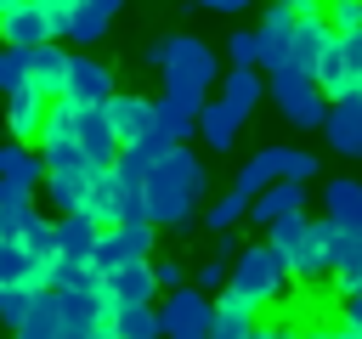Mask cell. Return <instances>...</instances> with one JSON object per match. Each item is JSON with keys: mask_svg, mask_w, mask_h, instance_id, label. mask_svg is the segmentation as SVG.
<instances>
[{"mask_svg": "<svg viewBox=\"0 0 362 339\" xmlns=\"http://www.w3.org/2000/svg\"><path fill=\"white\" fill-rule=\"evenodd\" d=\"M102 328H107L113 339H153V333H164L153 299H147V305H113V311H102Z\"/></svg>", "mask_w": 362, "mask_h": 339, "instance_id": "cell-21", "label": "cell"}, {"mask_svg": "<svg viewBox=\"0 0 362 339\" xmlns=\"http://www.w3.org/2000/svg\"><path fill=\"white\" fill-rule=\"evenodd\" d=\"M34 215V203H17V209H0V237H23V220Z\"/></svg>", "mask_w": 362, "mask_h": 339, "instance_id": "cell-42", "label": "cell"}, {"mask_svg": "<svg viewBox=\"0 0 362 339\" xmlns=\"http://www.w3.org/2000/svg\"><path fill=\"white\" fill-rule=\"evenodd\" d=\"M74 141H79V147H85L96 164H113L119 141H113V124H107V107H102V102L74 107Z\"/></svg>", "mask_w": 362, "mask_h": 339, "instance_id": "cell-15", "label": "cell"}, {"mask_svg": "<svg viewBox=\"0 0 362 339\" xmlns=\"http://www.w3.org/2000/svg\"><path fill=\"white\" fill-rule=\"evenodd\" d=\"M322 215L339 220V226H356L362 220V181H351V175L322 181Z\"/></svg>", "mask_w": 362, "mask_h": 339, "instance_id": "cell-23", "label": "cell"}, {"mask_svg": "<svg viewBox=\"0 0 362 339\" xmlns=\"http://www.w3.org/2000/svg\"><path fill=\"white\" fill-rule=\"evenodd\" d=\"M96 339H113V333H107V328H102V333H96Z\"/></svg>", "mask_w": 362, "mask_h": 339, "instance_id": "cell-50", "label": "cell"}, {"mask_svg": "<svg viewBox=\"0 0 362 339\" xmlns=\"http://www.w3.org/2000/svg\"><path fill=\"white\" fill-rule=\"evenodd\" d=\"M0 40H6V45H17V51H28V45L51 40V28H45V17L23 0V6H11V11L0 17Z\"/></svg>", "mask_w": 362, "mask_h": 339, "instance_id": "cell-24", "label": "cell"}, {"mask_svg": "<svg viewBox=\"0 0 362 339\" xmlns=\"http://www.w3.org/2000/svg\"><path fill=\"white\" fill-rule=\"evenodd\" d=\"M17 203H34V186H23V181H11V175H0V209H17Z\"/></svg>", "mask_w": 362, "mask_h": 339, "instance_id": "cell-41", "label": "cell"}, {"mask_svg": "<svg viewBox=\"0 0 362 339\" xmlns=\"http://www.w3.org/2000/svg\"><path fill=\"white\" fill-rule=\"evenodd\" d=\"M0 175H11V181H23V186L40 192V181H45L40 147H34V141H0Z\"/></svg>", "mask_w": 362, "mask_h": 339, "instance_id": "cell-25", "label": "cell"}, {"mask_svg": "<svg viewBox=\"0 0 362 339\" xmlns=\"http://www.w3.org/2000/svg\"><path fill=\"white\" fill-rule=\"evenodd\" d=\"M339 328L351 339H362V294H339Z\"/></svg>", "mask_w": 362, "mask_h": 339, "instance_id": "cell-39", "label": "cell"}, {"mask_svg": "<svg viewBox=\"0 0 362 339\" xmlns=\"http://www.w3.org/2000/svg\"><path fill=\"white\" fill-rule=\"evenodd\" d=\"M266 243L277 249V260H283V271L288 277H322L328 266H334V243H339V220H328V215H305V209H294V215H283V220H272L266 226Z\"/></svg>", "mask_w": 362, "mask_h": 339, "instance_id": "cell-2", "label": "cell"}, {"mask_svg": "<svg viewBox=\"0 0 362 339\" xmlns=\"http://www.w3.org/2000/svg\"><path fill=\"white\" fill-rule=\"evenodd\" d=\"M283 181H317V153L283 147Z\"/></svg>", "mask_w": 362, "mask_h": 339, "instance_id": "cell-36", "label": "cell"}, {"mask_svg": "<svg viewBox=\"0 0 362 339\" xmlns=\"http://www.w3.org/2000/svg\"><path fill=\"white\" fill-rule=\"evenodd\" d=\"M192 277H198V288H204V294H221V288H226V260H204Z\"/></svg>", "mask_w": 362, "mask_h": 339, "instance_id": "cell-40", "label": "cell"}, {"mask_svg": "<svg viewBox=\"0 0 362 339\" xmlns=\"http://www.w3.org/2000/svg\"><path fill=\"white\" fill-rule=\"evenodd\" d=\"M272 181H283V147H260V153L238 170V181H232V186H238L243 198H255V192H260V186H272Z\"/></svg>", "mask_w": 362, "mask_h": 339, "instance_id": "cell-27", "label": "cell"}, {"mask_svg": "<svg viewBox=\"0 0 362 339\" xmlns=\"http://www.w3.org/2000/svg\"><path fill=\"white\" fill-rule=\"evenodd\" d=\"M255 316H260V311H255L249 299H238L232 288H221V294H215V322H209V339H243V333L255 328Z\"/></svg>", "mask_w": 362, "mask_h": 339, "instance_id": "cell-22", "label": "cell"}, {"mask_svg": "<svg viewBox=\"0 0 362 339\" xmlns=\"http://www.w3.org/2000/svg\"><path fill=\"white\" fill-rule=\"evenodd\" d=\"M243 209H249V198L232 186L226 198H215V203L204 209V226H209V232H226V226H238V220H243Z\"/></svg>", "mask_w": 362, "mask_h": 339, "instance_id": "cell-31", "label": "cell"}, {"mask_svg": "<svg viewBox=\"0 0 362 339\" xmlns=\"http://www.w3.org/2000/svg\"><path fill=\"white\" fill-rule=\"evenodd\" d=\"M11 6H23V0H0V17H6V11H11Z\"/></svg>", "mask_w": 362, "mask_h": 339, "instance_id": "cell-49", "label": "cell"}, {"mask_svg": "<svg viewBox=\"0 0 362 339\" xmlns=\"http://www.w3.org/2000/svg\"><path fill=\"white\" fill-rule=\"evenodd\" d=\"M28 6H34L40 17H45L51 40H62V34H68V17H74V6H79V0H28Z\"/></svg>", "mask_w": 362, "mask_h": 339, "instance_id": "cell-35", "label": "cell"}, {"mask_svg": "<svg viewBox=\"0 0 362 339\" xmlns=\"http://www.w3.org/2000/svg\"><path fill=\"white\" fill-rule=\"evenodd\" d=\"M215 85H221V102H226L238 119H249V113L266 102V73H260L255 62H232V68H226Z\"/></svg>", "mask_w": 362, "mask_h": 339, "instance_id": "cell-12", "label": "cell"}, {"mask_svg": "<svg viewBox=\"0 0 362 339\" xmlns=\"http://www.w3.org/2000/svg\"><path fill=\"white\" fill-rule=\"evenodd\" d=\"M328 34H334V28H328L322 11H294V28H288V68H317Z\"/></svg>", "mask_w": 362, "mask_h": 339, "instance_id": "cell-17", "label": "cell"}, {"mask_svg": "<svg viewBox=\"0 0 362 339\" xmlns=\"http://www.w3.org/2000/svg\"><path fill=\"white\" fill-rule=\"evenodd\" d=\"M153 124L170 136V141H192L198 136V107L175 102V96H153Z\"/></svg>", "mask_w": 362, "mask_h": 339, "instance_id": "cell-26", "label": "cell"}, {"mask_svg": "<svg viewBox=\"0 0 362 339\" xmlns=\"http://www.w3.org/2000/svg\"><path fill=\"white\" fill-rule=\"evenodd\" d=\"M45 113H51V102L40 90H28V85L6 90V130H11V141H40Z\"/></svg>", "mask_w": 362, "mask_h": 339, "instance_id": "cell-14", "label": "cell"}, {"mask_svg": "<svg viewBox=\"0 0 362 339\" xmlns=\"http://www.w3.org/2000/svg\"><path fill=\"white\" fill-rule=\"evenodd\" d=\"M17 243H23L40 266H45V260L57 254V215H40V209H34V215L23 220V237H17Z\"/></svg>", "mask_w": 362, "mask_h": 339, "instance_id": "cell-29", "label": "cell"}, {"mask_svg": "<svg viewBox=\"0 0 362 339\" xmlns=\"http://www.w3.org/2000/svg\"><path fill=\"white\" fill-rule=\"evenodd\" d=\"M272 6H294V11H322V0H272Z\"/></svg>", "mask_w": 362, "mask_h": 339, "instance_id": "cell-46", "label": "cell"}, {"mask_svg": "<svg viewBox=\"0 0 362 339\" xmlns=\"http://www.w3.org/2000/svg\"><path fill=\"white\" fill-rule=\"evenodd\" d=\"M11 339H57V288L34 294V305L23 311V322L11 328Z\"/></svg>", "mask_w": 362, "mask_h": 339, "instance_id": "cell-28", "label": "cell"}, {"mask_svg": "<svg viewBox=\"0 0 362 339\" xmlns=\"http://www.w3.org/2000/svg\"><path fill=\"white\" fill-rule=\"evenodd\" d=\"M62 96H68L74 107H85V102H107V96H113V68H107V62H96L90 51H74V56H68Z\"/></svg>", "mask_w": 362, "mask_h": 339, "instance_id": "cell-10", "label": "cell"}, {"mask_svg": "<svg viewBox=\"0 0 362 339\" xmlns=\"http://www.w3.org/2000/svg\"><path fill=\"white\" fill-rule=\"evenodd\" d=\"M317 130H322L328 153H339V158H362V90L328 102V113H322Z\"/></svg>", "mask_w": 362, "mask_h": 339, "instance_id": "cell-9", "label": "cell"}, {"mask_svg": "<svg viewBox=\"0 0 362 339\" xmlns=\"http://www.w3.org/2000/svg\"><path fill=\"white\" fill-rule=\"evenodd\" d=\"M243 243H238V226H226V232H215V260H232Z\"/></svg>", "mask_w": 362, "mask_h": 339, "instance_id": "cell-43", "label": "cell"}, {"mask_svg": "<svg viewBox=\"0 0 362 339\" xmlns=\"http://www.w3.org/2000/svg\"><path fill=\"white\" fill-rule=\"evenodd\" d=\"M238 124H243V119H238L221 96H209V102L198 107V136L209 141V153H232V147H238Z\"/></svg>", "mask_w": 362, "mask_h": 339, "instance_id": "cell-19", "label": "cell"}, {"mask_svg": "<svg viewBox=\"0 0 362 339\" xmlns=\"http://www.w3.org/2000/svg\"><path fill=\"white\" fill-rule=\"evenodd\" d=\"M153 294H158L153 260H119V266L102 271V282H96V305H102V311H113V305H147Z\"/></svg>", "mask_w": 362, "mask_h": 339, "instance_id": "cell-8", "label": "cell"}, {"mask_svg": "<svg viewBox=\"0 0 362 339\" xmlns=\"http://www.w3.org/2000/svg\"><path fill=\"white\" fill-rule=\"evenodd\" d=\"M158 79H164V96H175L187 107H204L209 90H215V79H221V62H215V51L198 34H164Z\"/></svg>", "mask_w": 362, "mask_h": 339, "instance_id": "cell-3", "label": "cell"}, {"mask_svg": "<svg viewBox=\"0 0 362 339\" xmlns=\"http://www.w3.org/2000/svg\"><path fill=\"white\" fill-rule=\"evenodd\" d=\"M209 175L198 164V153L187 141H170L164 158L147 170L141 181V203H147V220L153 226H170V232H192V215H198V198H204Z\"/></svg>", "mask_w": 362, "mask_h": 339, "instance_id": "cell-1", "label": "cell"}, {"mask_svg": "<svg viewBox=\"0 0 362 339\" xmlns=\"http://www.w3.org/2000/svg\"><path fill=\"white\" fill-rule=\"evenodd\" d=\"M153 237H158L153 220H113V226H102L96 232V249H90V271L102 277L119 260H153Z\"/></svg>", "mask_w": 362, "mask_h": 339, "instance_id": "cell-7", "label": "cell"}, {"mask_svg": "<svg viewBox=\"0 0 362 339\" xmlns=\"http://www.w3.org/2000/svg\"><path fill=\"white\" fill-rule=\"evenodd\" d=\"M277 333H283V328H260V322H255V328H249L243 339H277Z\"/></svg>", "mask_w": 362, "mask_h": 339, "instance_id": "cell-47", "label": "cell"}, {"mask_svg": "<svg viewBox=\"0 0 362 339\" xmlns=\"http://www.w3.org/2000/svg\"><path fill=\"white\" fill-rule=\"evenodd\" d=\"M102 107H107V124H113V141L119 147L136 141L141 130H153V96H141V90H113Z\"/></svg>", "mask_w": 362, "mask_h": 339, "instance_id": "cell-13", "label": "cell"}, {"mask_svg": "<svg viewBox=\"0 0 362 339\" xmlns=\"http://www.w3.org/2000/svg\"><path fill=\"white\" fill-rule=\"evenodd\" d=\"M226 56H232V62H260V34H255V28H232Z\"/></svg>", "mask_w": 362, "mask_h": 339, "instance_id": "cell-37", "label": "cell"}, {"mask_svg": "<svg viewBox=\"0 0 362 339\" xmlns=\"http://www.w3.org/2000/svg\"><path fill=\"white\" fill-rule=\"evenodd\" d=\"M209 322H215V294H204L198 282L170 288L164 305H158V328H164V339H209Z\"/></svg>", "mask_w": 362, "mask_h": 339, "instance_id": "cell-6", "label": "cell"}, {"mask_svg": "<svg viewBox=\"0 0 362 339\" xmlns=\"http://www.w3.org/2000/svg\"><path fill=\"white\" fill-rule=\"evenodd\" d=\"M226 288H232L238 299H249L255 311H266V305L288 288V271H283V260H277L272 243H243V249L226 260Z\"/></svg>", "mask_w": 362, "mask_h": 339, "instance_id": "cell-4", "label": "cell"}, {"mask_svg": "<svg viewBox=\"0 0 362 339\" xmlns=\"http://www.w3.org/2000/svg\"><path fill=\"white\" fill-rule=\"evenodd\" d=\"M192 6H204V11H221V17H232V11H243L249 0H192Z\"/></svg>", "mask_w": 362, "mask_h": 339, "instance_id": "cell-44", "label": "cell"}, {"mask_svg": "<svg viewBox=\"0 0 362 339\" xmlns=\"http://www.w3.org/2000/svg\"><path fill=\"white\" fill-rule=\"evenodd\" d=\"M277 339H328V328H305V333H277Z\"/></svg>", "mask_w": 362, "mask_h": 339, "instance_id": "cell-48", "label": "cell"}, {"mask_svg": "<svg viewBox=\"0 0 362 339\" xmlns=\"http://www.w3.org/2000/svg\"><path fill=\"white\" fill-rule=\"evenodd\" d=\"M17 282H23V288H51V282H45V266H40L17 237H0V288H17Z\"/></svg>", "mask_w": 362, "mask_h": 339, "instance_id": "cell-18", "label": "cell"}, {"mask_svg": "<svg viewBox=\"0 0 362 339\" xmlns=\"http://www.w3.org/2000/svg\"><path fill=\"white\" fill-rule=\"evenodd\" d=\"M23 56H28V90H40L45 102H57L62 96V79H68V51L57 40H40Z\"/></svg>", "mask_w": 362, "mask_h": 339, "instance_id": "cell-11", "label": "cell"}, {"mask_svg": "<svg viewBox=\"0 0 362 339\" xmlns=\"http://www.w3.org/2000/svg\"><path fill=\"white\" fill-rule=\"evenodd\" d=\"M34 294H40V288H23V282H17V288H0V322H6V328H17V322H23V311L34 305Z\"/></svg>", "mask_w": 362, "mask_h": 339, "instance_id": "cell-34", "label": "cell"}, {"mask_svg": "<svg viewBox=\"0 0 362 339\" xmlns=\"http://www.w3.org/2000/svg\"><path fill=\"white\" fill-rule=\"evenodd\" d=\"M107 23H113V17H107L102 6L79 0V6H74V17H68V34H62V40H74V45H96V40L107 34Z\"/></svg>", "mask_w": 362, "mask_h": 339, "instance_id": "cell-30", "label": "cell"}, {"mask_svg": "<svg viewBox=\"0 0 362 339\" xmlns=\"http://www.w3.org/2000/svg\"><path fill=\"white\" fill-rule=\"evenodd\" d=\"M79 209H85L96 226H113V220H119V175H113V164H102V170L90 175V186H85Z\"/></svg>", "mask_w": 362, "mask_h": 339, "instance_id": "cell-20", "label": "cell"}, {"mask_svg": "<svg viewBox=\"0 0 362 339\" xmlns=\"http://www.w3.org/2000/svg\"><path fill=\"white\" fill-rule=\"evenodd\" d=\"M153 339H164V333H153Z\"/></svg>", "mask_w": 362, "mask_h": 339, "instance_id": "cell-51", "label": "cell"}, {"mask_svg": "<svg viewBox=\"0 0 362 339\" xmlns=\"http://www.w3.org/2000/svg\"><path fill=\"white\" fill-rule=\"evenodd\" d=\"M17 85H28V56L17 45H0V96L17 90Z\"/></svg>", "mask_w": 362, "mask_h": 339, "instance_id": "cell-32", "label": "cell"}, {"mask_svg": "<svg viewBox=\"0 0 362 339\" xmlns=\"http://www.w3.org/2000/svg\"><path fill=\"white\" fill-rule=\"evenodd\" d=\"M322 17L334 34H351V28H362V0H322Z\"/></svg>", "mask_w": 362, "mask_h": 339, "instance_id": "cell-33", "label": "cell"}, {"mask_svg": "<svg viewBox=\"0 0 362 339\" xmlns=\"http://www.w3.org/2000/svg\"><path fill=\"white\" fill-rule=\"evenodd\" d=\"M294 209H305V181H272V186H260L255 198H249V220L266 232L272 220H283V215H294Z\"/></svg>", "mask_w": 362, "mask_h": 339, "instance_id": "cell-16", "label": "cell"}, {"mask_svg": "<svg viewBox=\"0 0 362 339\" xmlns=\"http://www.w3.org/2000/svg\"><path fill=\"white\" fill-rule=\"evenodd\" d=\"M266 96L277 102V113L294 124V130H317L322 124V113H328V96L317 90V79H311V68H272L266 73Z\"/></svg>", "mask_w": 362, "mask_h": 339, "instance_id": "cell-5", "label": "cell"}, {"mask_svg": "<svg viewBox=\"0 0 362 339\" xmlns=\"http://www.w3.org/2000/svg\"><path fill=\"white\" fill-rule=\"evenodd\" d=\"M153 282H158V294H170V288L187 282V266L181 260H153Z\"/></svg>", "mask_w": 362, "mask_h": 339, "instance_id": "cell-38", "label": "cell"}, {"mask_svg": "<svg viewBox=\"0 0 362 339\" xmlns=\"http://www.w3.org/2000/svg\"><path fill=\"white\" fill-rule=\"evenodd\" d=\"M141 62L158 68V62H164V40H147V45H141Z\"/></svg>", "mask_w": 362, "mask_h": 339, "instance_id": "cell-45", "label": "cell"}]
</instances>
